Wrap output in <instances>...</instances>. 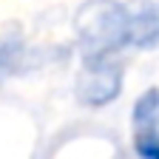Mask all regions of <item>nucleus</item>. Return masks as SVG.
I'll return each mask as SVG.
<instances>
[{"label": "nucleus", "instance_id": "f03ea898", "mask_svg": "<svg viewBox=\"0 0 159 159\" xmlns=\"http://www.w3.org/2000/svg\"><path fill=\"white\" fill-rule=\"evenodd\" d=\"M122 91V66L114 57H91L83 60L77 74V99L83 105L99 108L108 105Z\"/></svg>", "mask_w": 159, "mask_h": 159}, {"label": "nucleus", "instance_id": "7ed1b4c3", "mask_svg": "<svg viewBox=\"0 0 159 159\" xmlns=\"http://www.w3.org/2000/svg\"><path fill=\"white\" fill-rule=\"evenodd\" d=\"M134 151L139 159H159V88L145 91L134 105Z\"/></svg>", "mask_w": 159, "mask_h": 159}, {"label": "nucleus", "instance_id": "20e7f679", "mask_svg": "<svg viewBox=\"0 0 159 159\" xmlns=\"http://www.w3.org/2000/svg\"><path fill=\"white\" fill-rule=\"evenodd\" d=\"M159 43V3L134 11L131 9V46H153Z\"/></svg>", "mask_w": 159, "mask_h": 159}, {"label": "nucleus", "instance_id": "f257e3e1", "mask_svg": "<svg viewBox=\"0 0 159 159\" xmlns=\"http://www.w3.org/2000/svg\"><path fill=\"white\" fill-rule=\"evenodd\" d=\"M74 29L83 60L114 57L131 46V9L122 0H85L74 14Z\"/></svg>", "mask_w": 159, "mask_h": 159}]
</instances>
